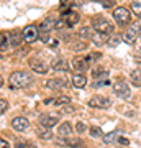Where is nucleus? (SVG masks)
Listing matches in <instances>:
<instances>
[{"mask_svg": "<svg viewBox=\"0 0 141 148\" xmlns=\"http://www.w3.org/2000/svg\"><path fill=\"white\" fill-rule=\"evenodd\" d=\"M8 81H10V86L13 89H23V87L31 84L33 77L28 73H25V71H15V73L10 74Z\"/></svg>", "mask_w": 141, "mask_h": 148, "instance_id": "obj_1", "label": "nucleus"}, {"mask_svg": "<svg viewBox=\"0 0 141 148\" xmlns=\"http://www.w3.org/2000/svg\"><path fill=\"white\" fill-rule=\"evenodd\" d=\"M113 18L116 20V23L120 27H125L131 21V15H130V10L125 8V7H116L113 10Z\"/></svg>", "mask_w": 141, "mask_h": 148, "instance_id": "obj_2", "label": "nucleus"}, {"mask_svg": "<svg viewBox=\"0 0 141 148\" xmlns=\"http://www.w3.org/2000/svg\"><path fill=\"white\" fill-rule=\"evenodd\" d=\"M94 28L97 33L105 35V36L113 32V25L108 20H105V18H94Z\"/></svg>", "mask_w": 141, "mask_h": 148, "instance_id": "obj_3", "label": "nucleus"}, {"mask_svg": "<svg viewBox=\"0 0 141 148\" xmlns=\"http://www.w3.org/2000/svg\"><path fill=\"white\" fill-rule=\"evenodd\" d=\"M21 36H23V41L30 45V43H33V41L38 40L40 32H38V28L35 27V25H28V27H25L23 30H21Z\"/></svg>", "mask_w": 141, "mask_h": 148, "instance_id": "obj_4", "label": "nucleus"}, {"mask_svg": "<svg viewBox=\"0 0 141 148\" xmlns=\"http://www.w3.org/2000/svg\"><path fill=\"white\" fill-rule=\"evenodd\" d=\"M113 90H115V94L118 97H121V99H130V95H131L128 84L123 82V81H116L115 84H113Z\"/></svg>", "mask_w": 141, "mask_h": 148, "instance_id": "obj_5", "label": "nucleus"}, {"mask_svg": "<svg viewBox=\"0 0 141 148\" xmlns=\"http://www.w3.org/2000/svg\"><path fill=\"white\" fill-rule=\"evenodd\" d=\"M59 119L56 115H51V114H41L40 115V125L44 128H51L54 125H58Z\"/></svg>", "mask_w": 141, "mask_h": 148, "instance_id": "obj_6", "label": "nucleus"}, {"mask_svg": "<svg viewBox=\"0 0 141 148\" xmlns=\"http://www.w3.org/2000/svg\"><path fill=\"white\" fill-rule=\"evenodd\" d=\"M89 106L94 109H107L110 106V99H107L104 95H94L89 101Z\"/></svg>", "mask_w": 141, "mask_h": 148, "instance_id": "obj_7", "label": "nucleus"}, {"mask_svg": "<svg viewBox=\"0 0 141 148\" xmlns=\"http://www.w3.org/2000/svg\"><path fill=\"white\" fill-rule=\"evenodd\" d=\"M12 127H13V130H16V132H25L26 128L30 127V120L25 119V117H15V119L12 120Z\"/></svg>", "mask_w": 141, "mask_h": 148, "instance_id": "obj_8", "label": "nucleus"}, {"mask_svg": "<svg viewBox=\"0 0 141 148\" xmlns=\"http://www.w3.org/2000/svg\"><path fill=\"white\" fill-rule=\"evenodd\" d=\"M30 68H31L35 73H38V74H46L48 73L46 63H44V61H41V59H38V58L30 59Z\"/></svg>", "mask_w": 141, "mask_h": 148, "instance_id": "obj_9", "label": "nucleus"}, {"mask_svg": "<svg viewBox=\"0 0 141 148\" xmlns=\"http://www.w3.org/2000/svg\"><path fill=\"white\" fill-rule=\"evenodd\" d=\"M140 23H136L135 27H131L128 32L123 35V41L125 43H128V45H133L135 43V40H136V36H138V30H140Z\"/></svg>", "mask_w": 141, "mask_h": 148, "instance_id": "obj_10", "label": "nucleus"}, {"mask_svg": "<svg viewBox=\"0 0 141 148\" xmlns=\"http://www.w3.org/2000/svg\"><path fill=\"white\" fill-rule=\"evenodd\" d=\"M58 145H63V147H67V148H80L82 145V140L80 138H63V140H56Z\"/></svg>", "mask_w": 141, "mask_h": 148, "instance_id": "obj_11", "label": "nucleus"}, {"mask_svg": "<svg viewBox=\"0 0 141 148\" xmlns=\"http://www.w3.org/2000/svg\"><path fill=\"white\" fill-rule=\"evenodd\" d=\"M56 21H58V20H56L54 16H46V18L43 20V23H41V33H43V35H48L51 30H54Z\"/></svg>", "mask_w": 141, "mask_h": 148, "instance_id": "obj_12", "label": "nucleus"}, {"mask_svg": "<svg viewBox=\"0 0 141 148\" xmlns=\"http://www.w3.org/2000/svg\"><path fill=\"white\" fill-rule=\"evenodd\" d=\"M8 41H10V46L18 48L23 41V36H21V32H12L8 33Z\"/></svg>", "mask_w": 141, "mask_h": 148, "instance_id": "obj_13", "label": "nucleus"}, {"mask_svg": "<svg viewBox=\"0 0 141 148\" xmlns=\"http://www.w3.org/2000/svg\"><path fill=\"white\" fill-rule=\"evenodd\" d=\"M87 68H89V66H87V63H85V59H82V58H74V61H72V69H74V71H77V74H82Z\"/></svg>", "mask_w": 141, "mask_h": 148, "instance_id": "obj_14", "label": "nucleus"}, {"mask_svg": "<svg viewBox=\"0 0 141 148\" xmlns=\"http://www.w3.org/2000/svg\"><path fill=\"white\" fill-rule=\"evenodd\" d=\"M51 68L54 69V71H67V69H69V64H67V61H66V59L56 58V59L51 63Z\"/></svg>", "mask_w": 141, "mask_h": 148, "instance_id": "obj_15", "label": "nucleus"}, {"mask_svg": "<svg viewBox=\"0 0 141 148\" xmlns=\"http://www.w3.org/2000/svg\"><path fill=\"white\" fill-rule=\"evenodd\" d=\"M79 18H80V15H77L76 12H66V13H64V21L67 23L69 27L76 25V23L79 21Z\"/></svg>", "mask_w": 141, "mask_h": 148, "instance_id": "obj_16", "label": "nucleus"}, {"mask_svg": "<svg viewBox=\"0 0 141 148\" xmlns=\"http://www.w3.org/2000/svg\"><path fill=\"white\" fill-rule=\"evenodd\" d=\"M85 84H87V79H85L84 74H74V77H72V86L74 87L82 89V87H85Z\"/></svg>", "mask_w": 141, "mask_h": 148, "instance_id": "obj_17", "label": "nucleus"}, {"mask_svg": "<svg viewBox=\"0 0 141 148\" xmlns=\"http://www.w3.org/2000/svg\"><path fill=\"white\" fill-rule=\"evenodd\" d=\"M72 133V125L69 123V122H64V123H61L58 128V135H61V137H69Z\"/></svg>", "mask_w": 141, "mask_h": 148, "instance_id": "obj_18", "label": "nucleus"}, {"mask_svg": "<svg viewBox=\"0 0 141 148\" xmlns=\"http://www.w3.org/2000/svg\"><path fill=\"white\" fill-rule=\"evenodd\" d=\"M66 81L63 79H48L46 81V86L49 87V89H63V87H66Z\"/></svg>", "mask_w": 141, "mask_h": 148, "instance_id": "obj_19", "label": "nucleus"}, {"mask_svg": "<svg viewBox=\"0 0 141 148\" xmlns=\"http://www.w3.org/2000/svg\"><path fill=\"white\" fill-rule=\"evenodd\" d=\"M107 74H108V69L102 68V66L92 69V77H94V79H99V77H102V76H105V77H107Z\"/></svg>", "mask_w": 141, "mask_h": 148, "instance_id": "obj_20", "label": "nucleus"}, {"mask_svg": "<svg viewBox=\"0 0 141 148\" xmlns=\"http://www.w3.org/2000/svg\"><path fill=\"white\" fill-rule=\"evenodd\" d=\"M94 28H90V27H84L79 30V36L80 38H94Z\"/></svg>", "mask_w": 141, "mask_h": 148, "instance_id": "obj_21", "label": "nucleus"}, {"mask_svg": "<svg viewBox=\"0 0 141 148\" xmlns=\"http://www.w3.org/2000/svg\"><path fill=\"white\" fill-rule=\"evenodd\" d=\"M131 82H133V86H136V87H141V71L140 69H135V71L131 73Z\"/></svg>", "mask_w": 141, "mask_h": 148, "instance_id": "obj_22", "label": "nucleus"}, {"mask_svg": "<svg viewBox=\"0 0 141 148\" xmlns=\"http://www.w3.org/2000/svg\"><path fill=\"white\" fill-rule=\"evenodd\" d=\"M118 135H120V132H110V133H107V135H104L102 137V140H104L105 143H112V142H115V140H118Z\"/></svg>", "mask_w": 141, "mask_h": 148, "instance_id": "obj_23", "label": "nucleus"}, {"mask_svg": "<svg viewBox=\"0 0 141 148\" xmlns=\"http://www.w3.org/2000/svg\"><path fill=\"white\" fill-rule=\"evenodd\" d=\"M69 102H71V97H69V95H59L58 99L54 101V106H56V107H61V106H67Z\"/></svg>", "mask_w": 141, "mask_h": 148, "instance_id": "obj_24", "label": "nucleus"}, {"mask_svg": "<svg viewBox=\"0 0 141 148\" xmlns=\"http://www.w3.org/2000/svg\"><path fill=\"white\" fill-rule=\"evenodd\" d=\"M8 45H10V41H8V33H0V49L2 51L7 49Z\"/></svg>", "mask_w": 141, "mask_h": 148, "instance_id": "obj_25", "label": "nucleus"}, {"mask_svg": "<svg viewBox=\"0 0 141 148\" xmlns=\"http://www.w3.org/2000/svg\"><path fill=\"white\" fill-rule=\"evenodd\" d=\"M38 135L41 138H44V140H51L52 138V132L49 128H38Z\"/></svg>", "mask_w": 141, "mask_h": 148, "instance_id": "obj_26", "label": "nucleus"}, {"mask_svg": "<svg viewBox=\"0 0 141 148\" xmlns=\"http://www.w3.org/2000/svg\"><path fill=\"white\" fill-rule=\"evenodd\" d=\"M85 48H87V43H84V41H72L71 43V49H74V51H82Z\"/></svg>", "mask_w": 141, "mask_h": 148, "instance_id": "obj_27", "label": "nucleus"}, {"mask_svg": "<svg viewBox=\"0 0 141 148\" xmlns=\"http://www.w3.org/2000/svg\"><path fill=\"white\" fill-rule=\"evenodd\" d=\"M131 10L138 18H141V2H133L131 3Z\"/></svg>", "mask_w": 141, "mask_h": 148, "instance_id": "obj_28", "label": "nucleus"}, {"mask_svg": "<svg viewBox=\"0 0 141 148\" xmlns=\"http://www.w3.org/2000/svg\"><path fill=\"white\" fill-rule=\"evenodd\" d=\"M92 40H94V43H95V45H99V46H102V45L105 43V40H107V36H105V35H100V33H95Z\"/></svg>", "mask_w": 141, "mask_h": 148, "instance_id": "obj_29", "label": "nucleus"}, {"mask_svg": "<svg viewBox=\"0 0 141 148\" xmlns=\"http://www.w3.org/2000/svg\"><path fill=\"white\" fill-rule=\"evenodd\" d=\"M89 135L90 137H94V138H99V137H104L102 135V128L100 127H90V130H89Z\"/></svg>", "mask_w": 141, "mask_h": 148, "instance_id": "obj_30", "label": "nucleus"}, {"mask_svg": "<svg viewBox=\"0 0 141 148\" xmlns=\"http://www.w3.org/2000/svg\"><path fill=\"white\" fill-rule=\"evenodd\" d=\"M66 28H69V25L64 20H58V21H56V27H54V30H59V32H61V30H66Z\"/></svg>", "mask_w": 141, "mask_h": 148, "instance_id": "obj_31", "label": "nucleus"}, {"mask_svg": "<svg viewBox=\"0 0 141 148\" xmlns=\"http://www.w3.org/2000/svg\"><path fill=\"white\" fill-rule=\"evenodd\" d=\"M7 110H8V102L3 101V99H0V115L5 114Z\"/></svg>", "mask_w": 141, "mask_h": 148, "instance_id": "obj_32", "label": "nucleus"}, {"mask_svg": "<svg viewBox=\"0 0 141 148\" xmlns=\"http://www.w3.org/2000/svg\"><path fill=\"white\" fill-rule=\"evenodd\" d=\"M110 84V81L105 77V79H99V81H95L94 82V87H102V86H108Z\"/></svg>", "mask_w": 141, "mask_h": 148, "instance_id": "obj_33", "label": "nucleus"}, {"mask_svg": "<svg viewBox=\"0 0 141 148\" xmlns=\"http://www.w3.org/2000/svg\"><path fill=\"white\" fill-rule=\"evenodd\" d=\"M15 148H36L35 145H28V143H23V142H18V143H15Z\"/></svg>", "mask_w": 141, "mask_h": 148, "instance_id": "obj_34", "label": "nucleus"}, {"mask_svg": "<svg viewBox=\"0 0 141 148\" xmlns=\"http://www.w3.org/2000/svg\"><path fill=\"white\" fill-rule=\"evenodd\" d=\"M76 130H77V133H84V132H85V123H84V122H77Z\"/></svg>", "mask_w": 141, "mask_h": 148, "instance_id": "obj_35", "label": "nucleus"}, {"mask_svg": "<svg viewBox=\"0 0 141 148\" xmlns=\"http://www.w3.org/2000/svg\"><path fill=\"white\" fill-rule=\"evenodd\" d=\"M99 58H100V53H92L85 58V63H87V61H95V59H99Z\"/></svg>", "mask_w": 141, "mask_h": 148, "instance_id": "obj_36", "label": "nucleus"}, {"mask_svg": "<svg viewBox=\"0 0 141 148\" xmlns=\"http://www.w3.org/2000/svg\"><path fill=\"white\" fill-rule=\"evenodd\" d=\"M0 148H10V143L5 138H0Z\"/></svg>", "mask_w": 141, "mask_h": 148, "instance_id": "obj_37", "label": "nucleus"}, {"mask_svg": "<svg viewBox=\"0 0 141 148\" xmlns=\"http://www.w3.org/2000/svg\"><path fill=\"white\" fill-rule=\"evenodd\" d=\"M118 43H120V38H118V36H113L112 40H110V45H112V46H116Z\"/></svg>", "mask_w": 141, "mask_h": 148, "instance_id": "obj_38", "label": "nucleus"}, {"mask_svg": "<svg viewBox=\"0 0 141 148\" xmlns=\"http://www.w3.org/2000/svg\"><path fill=\"white\" fill-rule=\"evenodd\" d=\"M135 61H138V63H141V46L138 48V51H136V54H135Z\"/></svg>", "mask_w": 141, "mask_h": 148, "instance_id": "obj_39", "label": "nucleus"}, {"mask_svg": "<svg viewBox=\"0 0 141 148\" xmlns=\"http://www.w3.org/2000/svg\"><path fill=\"white\" fill-rule=\"evenodd\" d=\"M46 45H49V46H54V48H56V46H58V40H52V38H49Z\"/></svg>", "mask_w": 141, "mask_h": 148, "instance_id": "obj_40", "label": "nucleus"}, {"mask_svg": "<svg viewBox=\"0 0 141 148\" xmlns=\"http://www.w3.org/2000/svg\"><path fill=\"white\" fill-rule=\"evenodd\" d=\"M118 143H121V145H128V138H118Z\"/></svg>", "mask_w": 141, "mask_h": 148, "instance_id": "obj_41", "label": "nucleus"}, {"mask_svg": "<svg viewBox=\"0 0 141 148\" xmlns=\"http://www.w3.org/2000/svg\"><path fill=\"white\" fill-rule=\"evenodd\" d=\"M102 5H104L105 8H110V7H113V2H104Z\"/></svg>", "mask_w": 141, "mask_h": 148, "instance_id": "obj_42", "label": "nucleus"}, {"mask_svg": "<svg viewBox=\"0 0 141 148\" xmlns=\"http://www.w3.org/2000/svg\"><path fill=\"white\" fill-rule=\"evenodd\" d=\"M3 82H5V81H3V77H2V76H0V87L3 86Z\"/></svg>", "mask_w": 141, "mask_h": 148, "instance_id": "obj_43", "label": "nucleus"}, {"mask_svg": "<svg viewBox=\"0 0 141 148\" xmlns=\"http://www.w3.org/2000/svg\"><path fill=\"white\" fill-rule=\"evenodd\" d=\"M138 35H140V38H141V27H140V30H138Z\"/></svg>", "mask_w": 141, "mask_h": 148, "instance_id": "obj_44", "label": "nucleus"}, {"mask_svg": "<svg viewBox=\"0 0 141 148\" xmlns=\"http://www.w3.org/2000/svg\"><path fill=\"white\" fill-rule=\"evenodd\" d=\"M0 59H2V54H0Z\"/></svg>", "mask_w": 141, "mask_h": 148, "instance_id": "obj_45", "label": "nucleus"}]
</instances>
